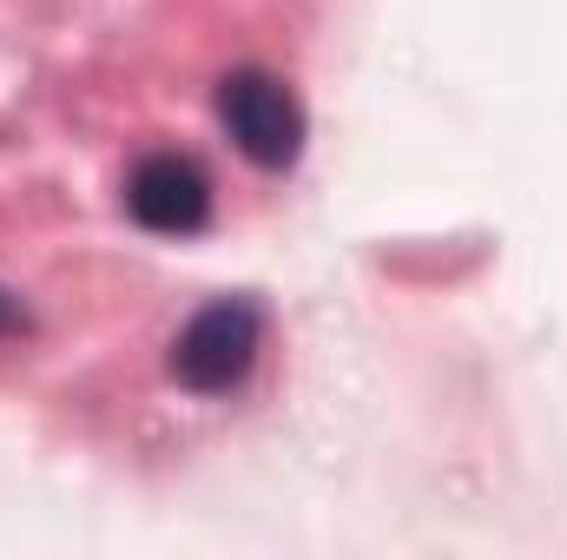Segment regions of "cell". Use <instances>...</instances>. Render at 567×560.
I'll use <instances>...</instances> for the list:
<instances>
[{"mask_svg": "<svg viewBox=\"0 0 567 560\" xmlns=\"http://www.w3.org/2000/svg\"><path fill=\"white\" fill-rule=\"evenodd\" d=\"M126 211L158 238H192L212 218V178L185 152H145L126 178Z\"/></svg>", "mask_w": 567, "mask_h": 560, "instance_id": "cell-3", "label": "cell"}, {"mask_svg": "<svg viewBox=\"0 0 567 560\" xmlns=\"http://www.w3.org/2000/svg\"><path fill=\"white\" fill-rule=\"evenodd\" d=\"M13 330H27V310H20V297L0 290V336H13Z\"/></svg>", "mask_w": 567, "mask_h": 560, "instance_id": "cell-4", "label": "cell"}, {"mask_svg": "<svg viewBox=\"0 0 567 560\" xmlns=\"http://www.w3.org/2000/svg\"><path fill=\"white\" fill-rule=\"evenodd\" d=\"M218 120L231 145L258 165V172H290L297 152H303V106L297 93L284 86L278 73H258V66H238L218 80Z\"/></svg>", "mask_w": 567, "mask_h": 560, "instance_id": "cell-2", "label": "cell"}, {"mask_svg": "<svg viewBox=\"0 0 567 560\" xmlns=\"http://www.w3.org/2000/svg\"><path fill=\"white\" fill-rule=\"evenodd\" d=\"M258 350H265V310L251 297H218L172 336V376L192 396H225L251 376Z\"/></svg>", "mask_w": 567, "mask_h": 560, "instance_id": "cell-1", "label": "cell"}]
</instances>
